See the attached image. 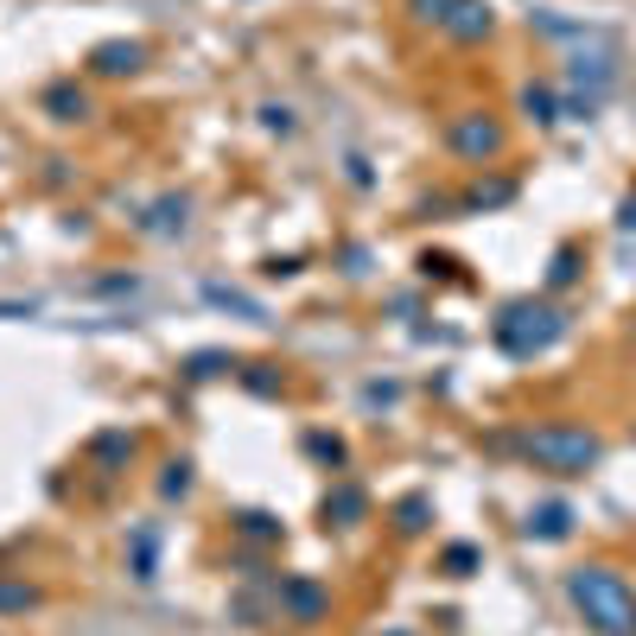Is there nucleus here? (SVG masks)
Here are the masks:
<instances>
[{
  "mask_svg": "<svg viewBox=\"0 0 636 636\" xmlns=\"http://www.w3.org/2000/svg\"><path fill=\"white\" fill-rule=\"evenodd\" d=\"M490 26H496V20H490V0H453V13H446V38H458V45H484L490 38Z\"/></svg>",
  "mask_w": 636,
  "mask_h": 636,
  "instance_id": "6",
  "label": "nucleus"
},
{
  "mask_svg": "<svg viewBox=\"0 0 636 636\" xmlns=\"http://www.w3.org/2000/svg\"><path fill=\"white\" fill-rule=\"evenodd\" d=\"M522 535H528V542H567V535H573V510H567V503H542V510H528Z\"/></svg>",
  "mask_w": 636,
  "mask_h": 636,
  "instance_id": "8",
  "label": "nucleus"
},
{
  "mask_svg": "<svg viewBox=\"0 0 636 636\" xmlns=\"http://www.w3.org/2000/svg\"><path fill=\"white\" fill-rule=\"evenodd\" d=\"M159 496H166V503L191 496V458H172V465H166V478H159Z\"/></svg>",
  "mask_w": 636,
  "mask_h": 636,
  "instance_id": "19",
  "label": "nucleus"
},
{
  "mask_svg": "<svg viewBox=\"0 0 636 636\" xmlns=\"http://www.w3.org/2000/svg\"><path fill=\"white\" fill-rule=\"evenodd\" d=\"M223 369H236L230 350H198V357H185V376H191V382H211V376H223Z\"/></svg>",
  "mask_w": 636,
  "mask_h": 636,
  "instance_id": "15",
  "label": "nucleus"
},
{
  "mask_svg": "<svg viewBox=\"0 0 636 636\" xmlns=\"http://www.w3.org/2000/svg\"><path fill=\"white\" fill-rule=\"evenodd\" d=\"M305 453L319 458V465H344V439H332V433H305Z\"/></svg>",
  "mask_w": 636,
  "mask_h": 636,
  "instance_id": "20",
  "label": "nucleus"
},
{
  "mask_svg": "<svg viewBox=\"0 0 636 636\" xmlns=\"http://www.w3.org/2000/svg\"><path fill=\"white\" fill-rule=\"evenodd\" d=\"M364 515H369V496L357 484H332V490H325V522H332V528H357Z\"/></svg>",
  "mask_w": 636,
  "mask_h": 636,
  "instance_id": "9",
  "label": "nucleus"
},
{
  "mask_svg": "<svg viewBox=\"0 0 636 636\" xmlns=\"http://www.w3.org/2000/svg\"><path fill=\"white\" fill-rule=\"evenodd\" d=\"M134 453H141L134 433H96V446H90V458H102V465H127Z\"/></svg>",
  "mask_w": 636,
  "mask_h": 636,
  "instance_id": "12",
  "label": "nucleus"
},
{
  "mask_svg": "<svg viewBox=\"0 0 636 636\" xmlns=\"http://www.w3.org/2000/svg\"><path fill=\"white\" fill-rule=\"evenodd\" d=\"M631 337H636V325H631Z\"/></svg>",
  "mask_w": 636,
  "mask_h": 636,
  "instance_id": "27",
  "label": "nucleus"
},
{
  "mask_svg": "<svg viewBox=\"0 0 636 636\" xmlns=\"http://www.w3.org/2000/svg\"><path fill=\"white\" fill-rule=\"evenodd\" d=\"M496 344L510 350V357H542V350H554L560 344V332H567V312L554 300H510L503 312H496Z\"/></svg>",
  "mask_w": 636,
  "mask_h": 636,
  "instance_id": "3",
  "label": "nucleus"
},
{
  "mask_svg": "<svg viewBox=\"0 0 636 636\" xmlns=\"http://www.w3.org/2000/svg\"><path fill=\"white\" fill-rule=\"evenodd\" d=\"M515 453L528 458L535 471H554V478H585L599 458H605V439L592 426H573V421H542V426H522L510 439Z\"/></svg>",
  "mask_w": 636,
  "mask_h": 636,
  "instance_id": "2",
  "label": "nucleus"
},
{
  "mask_svg": "<svg viewBox=\"0 0 636 636\" xmlns=\"http://www.w3.org/2000/svg\"><path fill=\"white\" fill-rule=\"evenodd\" d=\"M426 515H433V503H426V496H401V503H394V535H421Z\"/></svg>",
  "mask_w": 636,
  "mask_h": 636,
  "instance_id": "14",
  "label": "nucleus"
},
{
  "mask_svg": "<svg viewBox=\"0 0 636 636\" xmlns=\"http://www.w3.org/2000/svg\"><path fill=\"white\" fill-rule=\"evenodd\" d=\"M515 198V185L510 179H496V185H471L465 191V211H490V204H510Z\"/></svg>",
  "mask_w": 636,
  "mask_h": 636,
  "instance_id": "17",
  "label": "nucleus"
},
{
  "mask_svg": "<svg viewBox=\"0 0 636 636\" xmlns=\"http://www.w3.org/2000/svg\"><path fill=\"white\" fill-rule=\"evenodd\" d=\"M236 535H243V542H280V522H274L268 510H248V515H236Z\"/></svg>",
  "mask_w": 636,
  "mask_h": 636,
  "instance_id": "16",
  "label": "nucleus"
},
{
  "mask_svg": "<svg viewBox=\"0 0 636 636\" xmlns=\"http://www.w3.org/2000/svg\"><path fill=\"white\" fill-rule=\"evenodd\" d=\"M579 280V248H560L554 255V274H547V287H573Z\"/></svg>",
  "mask_w": 636,
  "mask_h": 636,
  "instance_id": "21",
  "label": "nucleus"
},
{
  "mask_svg": "<svg viewBox=\"0 0 636 636\" xmlns=\"http://www.w3.org/2000/svg\"><path fill=\"white\" fill-rule=\"evenodd\" d=\"M45 109H52V122H83V115H90V96L77 90V83H52V90H45Z\"/></svg>",
  "mask_w": 636,
  "mask_h": 636,
  "instance_id": "11",
  "label": "nucleus"
},
{
  "mask_svg": "<svg viewBox=\"0 0 636 636\" xmlns=\"http://www.w3.org/2000/svg\"><path fill=\"white\" fill-rule=\"evenodd\" d=\"M141 64H147V45H141V38H109V45H96L90 52L96 77H134Z\"/></svg>",
  "mask_w": 636,
  "mask_h": 636,
  "instance_id": "7",
  "label": "nucleus"
},
{
  "mask_svg": "<svg viewBox=\"0 0 636 636\" xmlns=\"http://www.w3.org/2000/svg\"><path fill=\"white\" fill-rule=\"evenodd\" d=\"M408 13H414L421 26H446V13H453V0H408Z\"/></svg>",
  "mask_w": 636,
  "mask_h": 636,
  "instance_id": "22",
  "label": "nucleus"
},
{
  "mask_svg": "<svg viewBox=\"0 0 636 636\" xmlns=\"http://www.w3.org/2000/svg\"><path fill=\"white\" fill-rule=\"evenodd\" d=\"M567 605L585 617L592 636H636V585L605 560H585L567 573Z\"/></svg>",
  "mask_w": 636,
  "mask_h": 636,
  "instance_id": "1",
  "label": "nucleus"
},
{
  "mask_svg": "<svg viewBox=\"0 0 636 636\" xmlns=\"http://www.w3.org/2000/svg\"><path fill=\"white\" fill-rule=\"evenodd\" d=\"M446 147H453L458 159H471V166H484V159H496V153L510 147V134H503V122H490V115H453V122H446Z\"/></svg>",
  "mask_w": 636,
  "mask_h": 636,
  "instance_id": "4",
  "label": "nucleus"
},
{
  "mask_svg": "<svg viewBox=\"0 0 636 636\" xmlns=\"http://www.w3.org/2000/svg\"><path fill=\"white\" fill-rule=\"evenodd\" d=\"M185 211H191V198H159V204L141 216V230H147V236H185Z\"/></svg>",
  "mask_w": 636,
  "mask_h": 636,
  "instance_id": "10",
  "label": "nucleus"
},
{
  "mask_svg": "<svg viewBox=\"0 0 636 636\" xmlns=\"http://www.w3.org/2000/svg\"><path fill=\"white\" fill-rule=\"evenodd\" d=\"M617 223H624V230H636V191L624 198V204H617Z\"/></svg>",
  "mask_w": 636,
  "mask_h": 636,
  "instance_id": "26",
  "label": "nucleus"
},
{
  "mask_svg": "<svg viewBox=\"0 0 636 636\" xmlns=\"http://www.w3.org/2000/svg\"><path fill=\"white\" fill-rule=\"evenodd\" d=\"M243 382H248L255 394H280V376H274L268 364H248V369H243Z\"/></svg>",
  "mask_w": 636,
  "mask_h": 636,
  "instance_id": "23",
  "label": "nucleus"
},
{
  "mask_svg": "<svg viewBox=\"0 0 636 636\" xmlns=\"http://www.w3.org/2000/svg\"><path fill=\"white\" fill-rule=\"evenodd\" d=\"M274 605L287 611V624H319L325 611H332V592L319 585V579H300V573H287L280 585H274Z\"/></svg>",
  "mask_w": 636,
  "mask_h": 636,
  "instance_id": "5",
  "label": "nucleus"
},
{
  "mask_svg": "<svg viewBox=\"0 0 636 636\" xmlns=\"http://www.w3.org/2000/svg\"><path fill=\"white\" fill-rule=\"evenodd\" d=\"M0 611H38V585H26V579H0Z\"/></svg>",
  "mask_w": 636,
  "mask_h": 636,
  "instance_id": "18",
  "label": "nucleus"
},
{
  "mask_svg": "<svg viewBox=\"0 0 636 636\" xmlns=\"http://www.w3.org/2000/svg\"><path fill=\"white\" fill-rule=\"evenodd\" d=\"M471 567H478V547H446V573L453 579H471Z\"/></svg>",
  "mask_w": 636,
  "mask_h": 636,
  "instance_id": "24",
  "label": "nucleus"
},
{
  "mask_svg": "<svg viewBox=\"0 0 636 636\" xmlns=\"http://www.w3.org/2000/svg\"><path fill=\"white\" fill-rule=\"evenodd\" d=\"M134 579H153V535H134Z\"/></svg>",
  "mask_w": 636,
  "mask_h": 636,
  "instance_id": "25",
  "label": "nucleus"
},
{
  "mask_svg": "<svg viewBox=\"0 0 636 636\" xmlns=\"http://www.w3.org/2000/svg\"><path fill=\"white\" fill-rule=\"evenodd\" d=\"M522 109H528V122H535V127H554V122H560V102H554V90H547V83H528V90H522Z\"/></svg>",
  "mask_w": 636,
  "mask_h": 636,
  "instance_id": "13",
  "label": "nucleus"
}]
</instances>
